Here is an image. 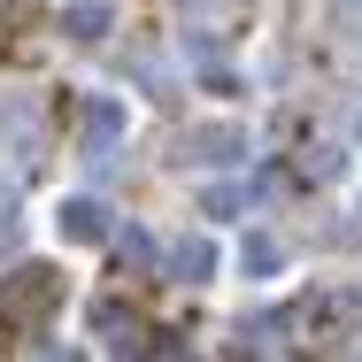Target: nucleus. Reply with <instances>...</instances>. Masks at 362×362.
<instances>
[{"instance_id": "nucleus-1", "label": "nucleus", "mask_w": 362, "mask_h": 362, "mask_svg": "<svg viewBox=\"0 0 362 362\" xmlns=\"http://www.w3.org/2000/svg\"><path fill=\"white\" fill-rule=\"evenodd\" d=\"M54 300H62V278H54V270H16V278H0V332H31Z\"/></svg>"}, {"instance_id": "nucleus-2", "label": "nucleus", "mask_w": 362, "mask_h": 362, "mask_svg": "<svg viewBox=\"0 0 362 362\" xmlns=\"http://www.w3.org/2000/svg\"><path fill=\"white\" fill-rule=\"evenodd\" d=\"M177 154H185V162H209V170H216V162H247V124H193Z\"/></svg>"}, {"instance_id": "nucleus-3", "label": "nucleus", "mask_w": 362, "mask_h": 362, "mask_svg": "<svg viewBox=\"0 0 362 362\" xmlns=\"http://www.w3.org/2000/svg\"><path fill=\"white\" fill-rule=\"evenodd\" d=\"M54 223H62V239H70V247L108 239V209H100V201H62V209H54Z\"/></svg>"}, {"instance_id": "nucleus-4", "label": "nucleus", "mask_w": 362, "mask_h": 362, "mask_svg": "<svg viewBox=\"0 0 362 362\" xmlns=\"http://www.w3.org/2000/svg\"><path fill=\"white\" fill-rule=\"evenodd\" d=\"M0 132L16 146V162H39V108L31 100H0Z\"/></svg>"}, {"instance_id": "nucleus-5", "label": "nucleus", "mask_w": 362, "mask_h": 362, "mask_svg": "<svg viewBox=\"0 0 362 362\" xmlns=\"http://www.w3.org/2000/svg\"><path fill=\"white\" fill-rule=\"evenodd\" d=\"M124 139V100H85V154H108Z\"/></svg>"}, {"instance_id": "nucleus-6", "label": "nucleus", "mask_w": 362, "mask_h": 362, "mask_svg": "<svg viewBox=\"0 0 362 362\" xmlns=\"http://www.w3.org/2000/svg\"><path fill=\"white\" fill-rule=\"evenodd\" d=\"M239 270H247V278H278V270H286V247H278L270 231H247V239H239Z\"/></svg>"}, {"instance_id": "nucleus-7", "label": "nucleus", "mask_w": 362, "mask_h": 362, "mask_svg": "<svg viewBox=\"0 0 362 362\" xmlns=\"http://www.w3.org/2000/svg\"><path fill=\"white\" fill-rule=\"evenodd\" d=\"M108 23H116L108 0H70V8H62V31H70V39H100Z\"/></svg>"}, {"instance_id": "nucleus-8", "label": "nucleus", "mask_w": 362, "mask_h": 362, "mask_svg": "<svg viewBox=\"0 0 362 362\" xmlns=\"http://www.w3.org/2000/svg\"><path fill=\"white\" fill-rule=\"evenodd\" d=\"M170 270H177V278H185V286H201V278H209V270H216V247H209V239H185V247H177V255H170Z\"/></svg>"}, {"instance_id": "nucleus-9", "label": "nucleus", "mask_w": 362, "mask_h": 362, "mask_svg": "<svg viewBox=\"0 0 362 362\" xmlns=\"http://www.w3.org/2000/svg\"><path fill=\"white\" fill-rule=\"evenodd\" d=\"M93 324L108 332V347H132V339H139V324H132V316H116V300H100V308H93Z\"/></svg>"}, {"instance_id": "nucleus-10", "label": "nucleus", "mask_w": 362, "mask_h": 362, "mask_svg": "<svg viewBox=\"0 0 362 362\" xmlns=\"http://www.w3.org/2000/svg\"><path fill=\"white\" fill-rule=\"evenodd\" d=\"M201 209H209V216H239V209H247V193H239V185H216Z\"/></svg>"}, {"instance_id": "nucleus-11", "label": "nucleus", "mask_w": 362, "mask_h": 362, "mask_svg": "<svg viewBox=\"0 0 362 362\" xmlns=\"http://www.w3.org/2000/svg\"><path fill=\"white\" fill-rule=\"evenodd\" d=\"M124 262H132V270H154V239H146V231H124Z\"/></svg>"}, {"instance_id": "nucleus-12", "label": "nucleus", "mask_w": 362, "mask_h": 362, "mask_svg": "<svg viewBox=\"0 0 362 362\" xmlns=\"http://www.w3.org/2000/svg\"><path fill=\"white\" fill-rule=\"evenodd\" d=\"M8 247H16V201L0 193V255H8Z\"/></svg>"}, {"instance_id": "nucleus-13", "label": "nucleus", "mask_w": 362, "mask_h": 362, "mask_svg": "<svg viewBox=\"0 0 362 362\" xmlns=\"http://www.w3.org/2000/svg\"><path fill=\"white\" fill-rule=\"evenodd\" d=\"M355 132H362V116H355Z\"/></svg>"}]
</instances>
